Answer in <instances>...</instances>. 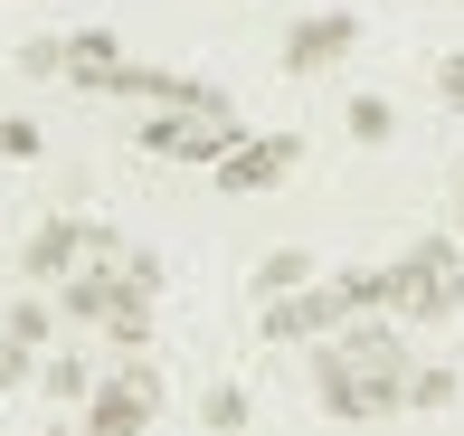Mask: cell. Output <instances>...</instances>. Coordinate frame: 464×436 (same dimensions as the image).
<instances>
[{
	"label": "cell",
	"instance_id": "17",
	"mask_svg": "<svg viewBox=\"0 0 464 436\" xmlns=\"http://www.w3.org/2000/svg\"><path fill=\"white\" fill-rule=\"evenodd\" d=\"M19 76H29V86H57V76H67V38H19Z\"/></svg>",
	"mask_w": 464,
	"mask_h": 436
},
{
	"label": "cell",
	"instance_id": "19",
	"mask_svg": "<svg viewBox=\"0 0 464 436\" xmlns=\"http://www.w3.org/2000/svg\"><path fill=\"white\" fill-rule=\"evenodd\" d=\"M38 152H48V133L29 114H0V161H38Z\"/></svg>",
	"mask_w": 464,
	"mask_h": 436
},
{
	"label": "cell",
	"instance_id": "10",
	"mask_svg": "<svg viewBox=\"0 0 464 436\" xmlns=\"http://www.w3.org/2000/svg\"><path fill=\"white\" fill-rule=\"evenodd\" d=\"M398 389H408V408H427V418H446V408L464 399V380H455L446 361H408V380H398Z\"/></svg>",
	"mask_w": 464,
	"mask_h": 436
},
{
	"label": "cell",
	"instance_id": "5",
	"mask_svg": "<svg viewBox=\"0 0 464 436\" xmlns=\"http://www.w3.org/2000/svg\"><path fill=\"white\" fill-rule=\"evenodd\" d=\"M294 152H304L294 133H237L218 161H208V180H218L227 199H246V190H276V180L294 171Z\"/></svg>",
	"mask_w": 464,
	"mask_h": 436
},
{
	"label": "cell",
	"instance_id": "6",
	"mask_svg": "<svg viewBox=\"0 0 464 436\" xmlns=\"http://www.w3.org/2000/svg\"><path fill=\"white\" fill-rule=\"evenodd\" d=\"M351 48H361V19L351 10H304L285 29V76H332Z\"/></svg>",
	"mask_w": 464,
	"mask_h": 436
},
{
	"label": "cell",
	"instance_id": "16",
	"mask_svg": "<svg viewBox=\"0 0 464 436\" xmlns=\"http://www.w3.org/2000/svg\"><path fill=\"white\" fill-rule=\"evenodd\" d=\"M57 323H67V314H57V295H19V304H10V332H19L29 351H48V332H57Z\"/></svg>",
	"mask_w": 464,
	"mask_h": 436
},
{
	"label": "cell",
	"instance_id": "15",
	"mask_svg": "<svg viewBox=\"0 0 464 436\" xmlns=\"http://www.w3.org/2000/svg\"><path fill=\"white\" fill-rule=\"evenodd\" d=\"M342 133L351 142H389L398 133V105H389V95H351V105H342Z\"/></svg>",
	"mask_w": 464,
	"mask_h": 436
},
{
	"label": "cell",
	"instance_id": "18",
	"mask_svg": "<svg viewBox=\"0 0 464 436\" xmlns=\"http://www.w3.org/2000/svg\"><path fill=\"white\" fill-rule=\"evenodd\" d=\"M199 418H208V427H246V418H256V399H246V389H199Z\"/></svg>",
	"mask_w": 464,
	"mask_h": 436
},
{
	"label": "cell",
	"instance_id": "8",
	"mask_svg": "<svg viewBox=\"0 0 464 436\" xmlns=\"http://www.w3.org/2000/svg\"><path fill=\"white\" fill-rule=\"evenodd\" d=\"M332 323H342V295H332V285H294V295H266L256 304L266 342H323Z\"/></svg>",
	"mask_w": 464,
	"mask_h": 436
},
{
	"label": "cell",
	"instance_id": "20",
	"mask_svg": "<svg viewBox=\"0 0 464 436\" xmlns=\"http://www.w3.org/2000/svg\"><path fill=\"white\" fill-rule=\"evenodd\" d=\"M29 380H38L29 342H19V332H0V399H10V389H29Z\"/></svg>",
	"mask_w": 464,
	"mask_h": 436
},
{
	"label": "cell",
	"instance_id": "3",
	"mask_svg": "<svg viewBox=\"0 0 464 436\" xmlns=\"http://www.w3.org/2000/svg\"><path fill=\"white\" fill-rule=\"evenodd\" d=\"M408 370H370V361H342L332 342H313V399L332 408V418H398L408 408Z\"/></svg>",
	"mask_w": 464,
	"mask_h": 436
},
{
	"label": "cell",
	"instance_id": "9",
	"mask_svg": "<svg viewBox=\"0 0 464 436\" xmlns=\"http://www.w3.org/2000/svg\"><path fill=\"white\" fill-rule=\"evenodd\" d=\"M123 67H133V57H123V38H114V29H76V38H67V86L114 95V86H123Z\"/></svg>",
	"mask_w": 464,
	"mask_h": 436
},
{
	"label": "cell",
	"instance_id": "1",
	"mask_svg": "<svg viewBox=\"0 0 464 436\" xmlns=\"http://www.w3.org/2000/svg\"><path fill=\"white\" fill-rule=\"evenodd\" d=\"M464 304V237H417L389 266V314L398 323H446Z\"/></svg>",
	"mask_w": 464,
	"mask_h": 436
},
{
	"label": "cell",
	"instance_id": "14",
	"mask_svg": "<svg viewBox=\"0 0 464 436\" xmlns=\"http://www.w3.org/2000/svg\"><path fill=\"white\" fill-rule=\"evenodd\" d=\"M313 276H323V266H313V247H276V257L256 266V304H266V295H294V285H313Z\"/></svg>",
	"mask_w": 464,
	"mask_h": 436
},
{
	"label": "cell",
	"instance_id": "12",
	"mask_svg": "<svg viewBox=\"0 0 464 436\" xmlns=\"http://www.w3.org/2000/svg\"><path fill=\"white\" fill-rule=\"evenodd\" d=\"M38 389H48L57 408H86V389H95V361H76V351H48V361H38Z\"/></svg>",
	"mask_w": 464,
	"mask_h": 436
},
{
	"label": "cell",
	"instance_id": "11",
	"mask_svg": "<svg viewBox=\"0 0 464 436\" xmlns=\"http://www.w3.org/2000/svg\"><path fill=\"white\" fill-rule=\"evenodd\" d=\"M332 295H342V314H389V266H342V276H323Z\"/></svg>",
	"mask_w": 464,
	"mask_h": 436
},
{
	"label": "cell",
	"instance_id": "4",
	"mask_svg": "<svg viewBox=\"0 0 464 436\" xmlns=\"http://www.w3.org/2000/svg\"><path fill=\"white\" fill-rule=\"evenodd\" d=\"M152 418H161V370L123 351V361L86 389V427L95 436H133V427H152Z\"/></svg>",
	"mask_w": 464,
	"mask_h": 436
},
{
	"label": "cell",
	"instance_id": "7",
	"mask_svg": "<svg viewBox=\"0 0 464 436\" xmlns=\"http://www.w3.org/2000/svg\"><path fill=\"white\" fill-rule=\"evenodd\" d=\"M95 257V218H38L29 237H19V276L29 285H57L67 266H86Z\"/></svg>",
	"mask_w": 464,
	"mask_h": 436
},
{
	"label": "cell",
	"instance_id": "2",
	"mask_svg": "<svg viewBox=\"0 0 464 436\" xmlns=\"http://www.w3.org/2000/svg\"><path fill=\"white\" fill-rule=\"evenodd\" d=\"M237 133H246V123L227 114V105H152L133 142H142L152 161H189V171H208V161H218Z\"/></svg>",
	"mask_w": 464,
	"mask_h": 436
},
{
	"label": "cell",
	"instance_id": "13",
	"mask_svg": "<svg viewBox=\"0 0 464 436\" xmlns=\"http://www.w3.org/2000/svg\"><path fill=\"white\" fill-rule=\"evenodd\" d=\"M95 332H104L114 351H142V342H152V295H133V285H123V295H114V314H104Z\"/></svg>",
	"mask_w": 464,
	"mask_h": 436
},
{
	"label": "cell",
	"instance_id": "21",
	"mask_svg": "<svg viewBox=\"0 0 464 436\" xmlns=\"http://www.w3.org/2000/svg\"><path fill=\"white\" fill-rule=\"evenodd\" d=\"M436 95H446V105H455V114H464V48H455V57H446V67H436Z\"/></svg>",
	"mask_w": 464,
	"mask_h": 436
},
{
	"label": "cell",
	"instance_id": "22",
	"mask_svg": "<svg viewBox=\"0 0 464 436\" xmlns=\"http://www.w3.org/2000/svg\"><path fill=\"white\" fill-rule=\"evenodd\" d=\"M455 237H464V218H455Z\"/></svg>",
	"mask_w": 464,
	"mask_h": 436
}]
</instances>
